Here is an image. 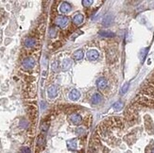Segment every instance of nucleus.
Returning <instances> with one entry per match:
<instances>
[{
	"instance_id": "obj_5",
	"label": "nucleus",
	"mask_w": 154,
	"mask_h": 153,
	"mask_svg": "<svg viewBox=\"0 0 154 153\" xmlns=\"http://www.w3.org/2000/svg\"><path fill=\"white\" fill-rule=\"evenodd\" d=\"M68 97H69V99L72 100V101H76V100H78V99L80 97V93H79L77 89H73V90H71L70 93H69Z\"/></svg>"
},
{
	"instance_id": "obj_7",
	"label": "nucleus",
	"mask_w": 154,
	"mask_h": 153,
	"mask_svg": "<svg viewBox=\"0 0 154 153\" xmlns=\"http://www.w3.org/2000/svg\"><path fill=\"white\" fill-rule=\"evenodd\" d=\"M81 116L78 113H73V114L70 115V121L72 122V124L74 125H79L80 124V122H81Z\"/></svg>"
},
{
	"instance_id": "obj_23",
	"label": "nucleus",
	"mask_w": 154,
	"mask_h": 153,
	"mask_svg": "<svg viewBox=\"0 0 154 153\" xmlns=\"http://www.w3.org/2000/svg\"><path fill=\"white\" fill-rule=\"evenodd\" d=\"M129 83L124 84V86H123L122 89H121V93H122V94H126V93H127V91H128V89H129Z\"/></svg>"
},
{
	"instance_id": "obj_8",
	"label": "nucleus",
	"mask_w": 154,
	"mask_h": 153,
	"mask_svg": "<svg viewBox=\"0 0 154 153\" xmlns=\"http://www.w3.org/2000/svg\"><path fill=\"white\" fill-rule=\"evenodd\" d=\"M71 65H72V60L71 59H65L61 63V67H62V70H64V71H67V70L70 69Z\"/></svg>"
},
{
	"instance_id": "obj_1",
	"label": "nucleus",
	"mask_w": 154,
	"mask_h": 153,
	"mask_svg": "<svg viewBox=\"0 0 154 153\" xmlns=\"http://www.w3.org/2000/svg\"><path fill=\"white\" fill-rule=\"evenodd\" d=\"M23 67L27 70L32 69L35 65V61H34L33 58H26L22 63Z\"/></svg>"
},
{
	"instance_id": "obj_9",
	"label": "nucleus",
	"mask_w": 154,
	"mask_h": 153,
	"mask_svg": "<svg viewBox=\"0 0 154 153\" xmlns=\"http://www.w3.org/2000/svg\"><path fill=\"white\" fill-rule=\"evenodd\" d=\"M101 100H102V95H100L99 93H95V94H94L92 98H91V102H92L93 104L100 103Z\"/></svg>"
},
{
	"instance_id": "obj_11",
	"label": "nucleus",
	"mask_w": 154,
	"mask_h": 153,
	"mask_svg": "<svg viewBox=\"0 0 154 153\" xmlns=\"http://www.w3.org/2000/svg\"><path fill=\"white\" fill-rule=\"evenodd\" d=\"M77 146H78V143H77V140L76 139L67 141V147L69 149H71V150H75V149H77Z\"/></svg>"
},
{
	"instance_id": "obj_16",
	"label": "nucleus",
	"mask_w": 154,
	"mask_h": 153,
	"mask_svg": "<svg viewBox=\"0 0 154 153\" xmlns=\"http://www.w3.org/2000/svg\"><path fill=\"white\" fill-rule=\"evenodd\" d=\"M83 56H84V53L82 50H77V51L73 54V58L75 59V60H77V61L81 60V59L83 58Z\"/></svg>"
},
{
	"instance_id": "obj_19",
	"label": "nucleus",
	"mask_w": 154,
	"mask_h": 153,
	"mask_svg": "<svg viewBox=\"0 0 154 153\" xmlns=\"http://www.w3.org/2000/svg\"><path fill=\"white\" fill-rule=\"evenodd\" d=\"M49 35L51 38H53V37H55L57 35V29L55 27H51L49 29Z\"/></svg>"
},
{
	"instance_id": "obj_6",
	"label": "nucleus",
	"mask_w": 154,
	"mask_h": 153,
	"mask_svg": "<svg viewBox=\"0 0 154 153\" xmlns=\"http://www.w3.org/2000/svg\"><path fill=\"white\" fill-rule=\"evenodd\" d=\"M71 9H72V7L67 2H62L61 5V7H60V11H61V13H68V12L71 11Z\"/></svg>"
},
{
	"instance_id": "obj_27",
	"label": "nucleus",
	"mask_w": 154,
	"mask_h": 153,
	"mask_svg": "<svg viewBox=\"0 0 154 153\" xmlns=\"http://www.w3.org/2000/svg\"><path fill=\"white\" fill-rule=\"evenodd\" d=\"M150 153H154V147L151 149V150H150Z\"/></svg>"
},
{
	"instance_id": "obj_14",
	"label": "nucleus",
	"mask_w": 154,
	"mask_h": 153,
	"mask_svg": "<svg viewBox=\"0 0 154 153\" xmlns=\"http://www.w3.org/2000/svg\"><path fill=\"white\" fill-rule=\"evenodd\" d=\"M97 85L99 89H104L107 86V80L104 79V78H100L98 79V80L97 81Z\"/></svg>"
},
{
	"instance_id": "obj_13",
	"label": "nucleus",
	"mask_w": 154,
	"mask_h": 153,
	"mask_svg": "<svg viewBox=\"0 0 154 153\" xmlns=\"http://www.w3.org/2000/svg\"><path fill=\"white\" fill-rule=\"evenodd\" d=\"M100 36L104 37V38H112V37L114 36V33L112 31H108V30H101V31L98 32Z\"/></svg>"
},
{
	"instance_id": "obj_20",
	"label": "nucleus",
	"mask_w": 154,
	"mask_h": 153,
	"mask_svg": "<svg viewBox=\"0 0 154 153\" xmlns=\"http://www.w3.org/2000/svg\"><path fill=\"white\" fill-rule=\"evenodd\" d=\"M52 70L54 71V72H57L58 71V69H59V63H58V61H54V63H52Z\"/></svg>"
},
{
	"instance_id": "obj_26",
	"label": "nucleus",
	"mask_w": 154,
	"mask_h": 153,
	"mask_svg": "<svg viewBox=\"0 0 154 153\" xmlns=\"http://www.w3.org/2000/svg\"><path fill=\"white\" fill-rule=\"evenodd\" d=\"M48 130V125L46 124V123H44L43 125H42V131H46Z\"/></svg>"
},
{
	"instance_id": "obj_22",
	"label": "nucleus",
	"mask_w": 154,
	"mask_h": 153,
	"mask_svg": "<svg viewBox=\"0 0 154 153\" xmlns=\"http://www.w3.org/2000/svg\"><path fill=\"white\" fill-rule=\"evenodd\" d=\"M82 4H83V6H85V7H89V6H91V5L93 4V1H92V0H83V1H82Z\"/></svg>"
},
{
	"instance_id": "obj_21",
	"label": "nucleus",
	"mask_w": 154,
	"mask_h": 153,
	"mask_svg": "<svg viewBox=\"0 0 154 153\" xmlns=\"http://www.w3.org/2000/svg\"><path fill=\"white\" fill-rule=\"evenodd\" d=\"M44 144H45V137H44L43 135H41L38 138V145L39 146H43Z\"/></svg>"
},
{
	"instance_id": "obj_24",
	"label": "nucleus",
	"mask_w": 154,
	"mask_h": 153,
	"mask_svg": "<svg viewBox=\"0 0 154 153\" xmlns=\"http://www.w3.org/2000/svg\"><path fill=\"white\" fill-rule=\"evenodd\" d=\"M20 126H22V128H27L28 123H27V121H26L25 119H22L20 122Z\"/></svg>"
},
{
	"instance_id": "obj_15",
	"label": "nucleus",
	"mask_w": 154,
	"mask_h": 153,
	"mask_svg": "<svg viewBox=\"0 0 154 153\" xmlns=\"http://www.w3.org/2000/svg\"><path fill=\"white\" fill-rule=\"evenodd\" d=\"M112 22H113V17L111 15H107L105 16L103 21H102V25L104 26V27H109L112 24Z\"/></svg>"
},
{
	"instance_id": "obj_2",
	"label": "nucleus",
	"mask_w": 154,
	"mask_h": 153,
	"mask_svg": "<svg viewBox=\"0 0 154 153\" xmlns=\"http://www.w3.org/2000/svg\"><path fill=\"white\" fill-rule=\"evenodd\" d=\"M55 23H56L57 26H59L61 27H64L68 24V18L66 16H58L55 20Z\"/></svg>"
},
{
	"instance_id": "obj_17",
	"label": "nucleus",
	"mask_w": 154,
	"mask_h": 153,
	"mask_svg": "<svg viewBox=\"0 0 154 153\" xmlns=\"http://www.w3.org/2000/svg\"><path fill=\"white\" fill-rule=\"evenodd\" d=\"M123 103L122 102H116V103H114L113 104V110H116V111H120L121 109L123 108Z\"/></svg>"
},
{
	"instance_id": "obj_4",
	"label": "nucleus",
	"mask_w": 154,
	"mask_h": 153,
	"mask_svg": "<svg viewBox=\"0 0 154 153\" xmlns=\"http://www.w3.org/2000/svg\"><path fill=\"white\" fill-rule=\"evenodd\" d=\"M47 95L49 98H55L58 95V88L55 85H51L47 89Z\"/></svg>"
},
{
	"instance_id": "obj_3",
	"label": "nucleus",
	"mask_w": 154,
	"mask_h": 153,
	"mask_svg": "<svg viewBox=\"0 0 154 153\" xmlns=\"http://www.w3.org/2000/svg\"><path fill=\"white\" fill-rule=\"evenodd\" d=\"M86 57L89 61H95V60L98 59V57H99V53H98V50L91 49L86 53Z\"/></svg>"
},
{
	"instance_id": "obj_12",
	"label": "nucleus",
	"mask_w": 154,
	"mask_h": 153,
	"mask_svg": "<svg viewBox=\"0 0 154 153\" xmlns=\"http://www.w3.org/2000/svg\"><path fill=\"white\" fill-rule=\"evenodd\" d=\"M73 22H74V24H76V25H80L82 22H83V15L80 13L77 14V15L74 16V18H73Z\"/></svg>"
},
{
	"instance_id": "obj_10",
	"label": "nucleus",
	"mask_w": 154,
	"mask_h": 153,
	"mask_svg": "<svg viewBox=\"0 0 154 153\" xmlns=\"http://www.w3.org/2000/svg\"><path fill=\"white\" fill-rule=\"evenodd\" d=\"M35 44H36V41H35V39L31 38V37H27V38H26V40H25L26 47H27V48L33 47L34 45H35Z\"/></svg>"
},
{
	"instance_id": "obj_18",
	"label": "nucleus",
	"mask_w": 154,
	"mask_h": 153,
	"mask_svg": "<svg viewBox=\"0 0 154 153\" xmlns=\"http://www.w3.org/2000/svg\"><path fill=\"white\" fill-rule=\"evenodd\" d=\"M76 133H77L78 135H84L86 133V130L83 128L82 127H80V128H78L77 130H76Z\"/></svg>"
},
{
	"instance_id": "obj_25",
	"label": "nucleus",
	"mask_w": 154,
	"mask_h": 153,
	"mask_svg": "<svg viewBox=\"0 0 154 153\" xmlns=\"http://www.w3.org/2000/svg\"><path fill=\"white\" fill-rule=\"evenodd\" d=\"M21 153H30V149L28 147H27V146H24L21 149Z\"/></svg>"
}]
</instances>
